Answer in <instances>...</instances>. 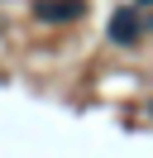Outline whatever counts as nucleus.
<instances>
[{
    "instance_id": "nucleus-1",
    "label": "nucleus",
    "mask_w": 153,
    "mask_h": 158,
    "mask_svg": "<svg viewBox=\"0 0 153 158\" xmlns=\"http://www.w3.org/2000/svg\"><path fill=\"white\" fill-rule=\"evenodd\" d=\"M34 15L48 19V24H67V19H81L86 15V0H38Z\"/></svg>"
},
{
    "instance_id": "nucleus-2",
    "label": "nucleus",
    "mask_w": 153,
    "mask_h": 158,
    "mask_svg": "<svg viewBox=\"0 0 153 158\" xmlns=\"http://www.w3.org/2000/svg\"><path fill=\"white\" fill-rule=\"evenodd\" d=\"M110 39H115V43H134V39H139V19H134L129 10H120V15L110 19Z\"/></svg>"
}]
</instances>
